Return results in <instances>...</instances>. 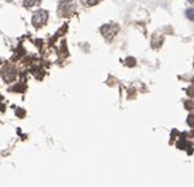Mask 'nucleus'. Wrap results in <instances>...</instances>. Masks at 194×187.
Returning a JSON list of instances; mask_svg holds the SVG:
<instances>
[{"label":"nucleus","mask_w":194,"mask_h":187,"mask_svg":"<svg viewBox=\"0 0 194 187\" xmlns=\"http://www.w3.org/2000/svg\"><path fill=\"white\" fill-rule=\"evenodd\" d=\"M75 9V4L72 0H60L58 4V12L62 17H67Z\"/></svg>","instance_id":"nucleus-1"},{"label":"nucleus","mask_w":194,"mask_h":187,"mask_svg":"<svg viewBox=\"0 0 194 187\" xmlns=\"http://www.w3.org/2000/svg\"><path fill=\"white\" fill-rule=\"evenodd\" d=\"M47 17H49L47 11H45V9H38L37 13L33 16L32 23H33V25H34L36 28H41L42 25H45V23L47 21Z\"/></svg>","instance_id":"nucleus-2"},{"label":"nucleus","mask_w":194,"mask_h":187,"mask_svg":"<svg viewBox=\"0 0 194 187\" xmlns=\"http://www.w3.org/2000/svg\"><path fill=\"white\" fill-rule=\"evenodd\" d=\"M118 30V26L115 24H105L101 26V33L105 38H110L113 37Z\"/></svg>","instance_id":"nucleus-3"},{"label":"nucleus","mask_w":194,"mask_h":187,"mask_svg":"<svg viewBox=\"0 0 194 187\" xmlns=\"http://www.w3.org/2000/svg\"><path fill=\"white\" fill-rule=\"evenodd\" d=\"M15 75H16V71L13 67H7V70H4L3 71V76H4V79L9 82V80H12L15 78Z\"/></svg>","instance_id":"nucleus-4"},{"label":"nucleus","mask_w":194,"mask_h":187,"mask_svg":"<svg viewBox=\"0 0 194 187\" xmlns=\"http://www.w3.org/2000/svg\"><path fill=\"white\" fill-rule=\"evenodd\" d=\"M100 0H81V3L85 5V7H92V5H96Z\"/></svg>","instance_id":"nucleus-5"},{"label":"nucleus","mask_w":194,"mask_h":187,"mask_svg":"<svg viewBox=\"0 0 194 187\" xmlns=\"http://www.w3.org/2000/svg\"><path fill=\"white\" fill-rule=\"evenodd\" d=\"M37 3H40V0H24V5L26 8H30Z\"/></svg>","instance_id":"nucleus-6"},{"label":"nucleus","mask_w":194,"mask_h":187,"mask_svg":"<svg viewBox=\"0 0 194 187\" xmlns=\"http://www.w3.org/2000/svg\"><path fill=\"white\" fill-rule=\"evenodd\" d=\"M185 15H186V17L189 19L190 21H194V9H193V8H189V9H188Z\"/></svg>","instance_id":"nucleus-7"},{"label":"nucleus","mask_w":194,"mask_h":187,"mask_svg":"<svg viewBox=\"0 0 194 187\" xmlns=\"http://www.w3.org/2000/svg\"><path fill=\"white\" fill-rule=\"evenodd\" d=\"M188 124H189L190 126L194 125V116H193V115H190V116L188 117Z\"/></svg>","instance_id":"nucleus-8"},{"label":"nucleus","mask_w":194,"mask_h":187,"mask_svg":"<svg viewBox=\"0 0 194 187\" xmlns=\"http://www.w3.org/2000/svg\"><path fill=\"white\" fill-rule=\"evenodd\" d=\"M5 2H13V0H5Z\"/></svg>","instance_id":"nucleus-9"}]
</instances>
